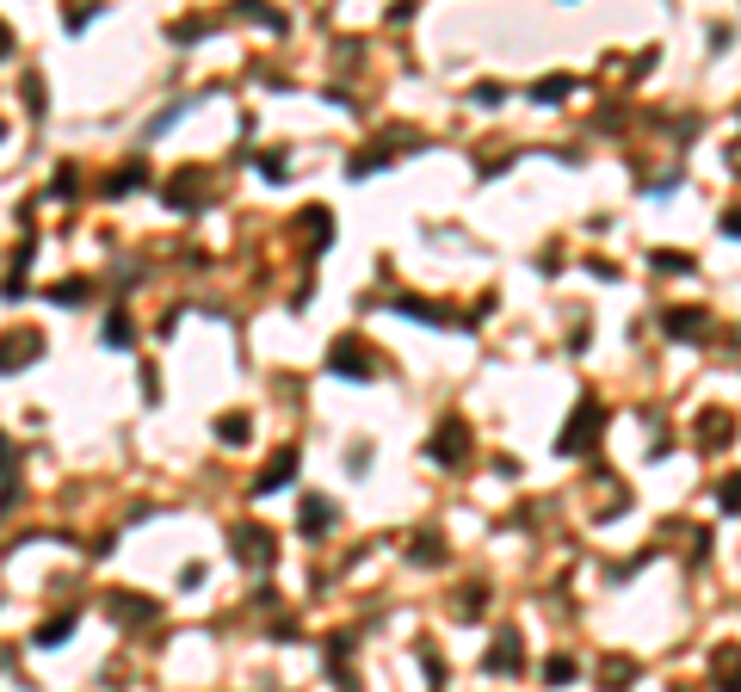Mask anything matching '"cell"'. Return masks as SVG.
Returning <instances> with one entry per match:
<instances>
[{"instance_id": "cell-1", "label": "cell", "mask_w": 741, "mask_h": 692, "mask_svg": "<svg viewBox=\"0 0 741 692\" xmlns=\"http://www.w3.org/2000/svg\"><path fill=\"white\" fill-rule=\"evenodd\" d=\"M328 371L334 378H377V359L347 334V341H334V352H328Z\"/></svg>"}, {"instance_id": "cell-2", "label": "cell", "mask_w": 741, "mask_h": 692, "mask_svg": "<svg viewBox=\"0 0 741 692\" xmlns=\"http://www.w3.org/2000/svg\"><path fill=\"white\" fill-rule=\"evenodd\" d=\"M432 464H463V451H470V427L463 420H445L439 433H432Z\"/></svg>"}, {"instance_id": "cell-3", "label": "cell", "mask_w": 741, "mask_h": 692, "mask_svg": "<svg viewBox=\"0 0 741 692\" xmlns=\"http://www.w3.org/2000/svg\"><path fill=\"white\" fill-rule=\"evenodd\" d=\"M37 352H43V334H37V328H25V334H6V341H0V371L32 365Z\"/></svg>"}, {"instance_id": "cell-4", "label": "cell", "mask_w": 741, "mask_h": 692, "mask_svg": "<svg viewBox=\"0 0 741 692\" xmlns=\"http://www.w3.org/2000/svg\"><path fill=\"white\" fill-rule=\"evenodd\" d=\"M235 556H242V562H253V569H260V562H272V532H266V525H235Z\"/></svg>"}, {"instance_id": "cell-5", "label": "cell", "mask_w": 741, "mask_h": 692, "mask_svg": "<svg viewBox=\"0 0 741 692\" xmlns=\"http://www.w3.org/2000/svg\"><path fill=\"white\" fill-rule=\"evenodd\" d=\"M600 420H605L600 402H581V408H575V427H563V451H581L594 433H600Z\"/></svg>"}, {"instance_id": "cell-6", "label": "cell", "mask_w": 741, "mask_h": 692, "mask_svg": "<svg viewBox=\"0 0 741 692\" xmlns=\"http://www.w3.org/2000/svg\"><path fill=\"white\" fill-rule=\"evenodd\" d=\"M489 674H519V637L507 630V637H494L489 649Z\"/></svg>"}, {"instance_id": "cell-7", "label": "cell", "mask_w": 741, "mask_h": 692, "mask_svg": "<svg viewBox=\"0 0 741 692\" xmlns=\"http://www.w3.org/2000/svg\"><path fill=\"white\" fill-rule=\"evenodd\" d=\"M111 612H118V619H130V624H148V619H155V606H148L142 593H111Z\"/></svg>"}, {"instance_id": "cell-8", "label": "cell", "mask_w": 741, "mask_h": 692, "mask_svg": "<svg viewBox=\"0 0 741 692\" xmlns=\"http://www.w3.org/2000/svg\"><path fill=\"white\" fill-rule=\"evenodd\" d=\"M290 476H297V451H279V457H272V470L260 476V495H272V488H284Z\"/></svg>"}, {"instance_id": "cell-9", "label": "cell", "mask_w": 741, "mask_h": 692, "mask_svg": "<svg viewBox=\"0 0 741 692\" xmlns=\"http://www.w3.org/2000/svg\"><path fill=\"white\" fill-rule=\"evenodd\" d=\"M395 310H402V315H414V322H432V328H445V322H451L445 310H432L426 297H395Z\"/></svg>"}, {"instance_id": "cell-10", "label": "cell", "mask_w": 741, "mask_h": 692, "mask_svg": "<svg viewBox=\"0 0 741 692\" xmlns=\"http://www.w3.org/2000/svg\"><path fill=\"white\" fill-rule=\"evenodd\" d=\"M87 278H62V284H50V303H62V310H74V303H87Z\"/></svg>"}, {"instance_id": "cell-11", "label": "cell", "mask_w": 741, "mask_h": 692, "mask_svg": "<svg viewBox=\"0 0 741 692\" xmlns=\"http://www.w3.org/2000/svg\"><path fill=\"white\" fill-rule=\"evenodd\" d=\"M568 93H575V81H568V74H550V81H537V87H531V100H537V105H556V100H568Z\"/></svg>"}, {"instance_id": "cell-12", "label": "cell", "mask_w": 741, "mask_h": 692, "mask_svg": "<svg viewBox=\"0 0 741 692\" xmlns=\"http://www.w3.org/2000/svg\"><path fill=\"white\" fill-rule=\"evenodd\" d=\"M729 433H736V420L729 415H705L698 420V439H705V446H729Z\"/></svg>"}, {"instance_id": "cell-13", "label": "cell", "mask_w": 741, "mask_h": 692, "mask_svg": "<svg viewBox=\"0 0 741 692\" xmlns=\"http://www.w3.org/2000/svg\"><path fill=\"white\" fill-rule=\"evenodd\" d=\"M328 525H334V507H328V501H303V532H309V538H316V532H328Z\"/></svg>"}, {"instance_id": "cell-14", "label": "cell", "mask_w": 741, "mask_h": 692, "mask_svg": "<svg viewBox=\"0 0 741 692\" xmlns=\"http://www.w3.org/2000/svg\"><path fill=\"white\" fill-rule=\"evenodd\" d=\"M717 680L729 692H741V649H723V656H717Z\"/></svg>"}, {"instance_id": "cell-15", "label": "cell", "mask_w": 741, "mask_h": 692, "mask_svg": "<svg viewBox=\"0 0 741 692\" xmlns=\"http://www.w3.org/2000/svg\"><path fill=\"white\" fill-rule=\"evenodd\" d=\"M106 341H111V346H130V341H137V328H130V315H124V310L106 315Z\"/></svg>"}, {"instance_id": "cell-16", "label": "cell", "mask_w": 741, "mask_h": 692, "mask_svg": "<svg viewBox=\"0 0 741 692\" xmlns=\"http://www.w3.org/2000/svg\"><path fill=\"white\" fill-rule=\"evenodd\" d=\"M142 179H148V168H142V161H130V168H118L106 179V192H130V186H142Z\"/></svg>"}, {"instance_id": "cell-17", "label": "cell", "mask_w": 741, "mask_h": 692, "mask_svg": "<svg viewBox=\"0 0 741 692\" xmlns=\"http://www.w3.org/2000/svg\"><path fill=\"white\" fill-rule=\"evenodd\" d=\"M69 630H74V612H62V619H50V624H43V630H37V649H50V643H62Z\"/></svg>"}, {"instance_id": "cell-18", "label": "cell", "mask_w": 741, "mask_h": 692, "mask_svg": "<svg viewBox=\"0 0 741 692\" xmlns=\"http://www.w3.org/2000/svg\"><path fill=\"white\" fill-rule=\"evenodd\" d=\"M661 328H668V334H698V328H705V315H698V310H673Z\"/></svg>"}, {"instance_id": "cell-19", "label": "cell", "mask_w": 741, "mask_h": 692, "mask_svg": "<svg viewBox=\"0 0 741 692\" xmlns=\"http://www.w3.org/2000/svg\"><path fill=\"white\" fill-rule=\"evenodd\" d=\"M216 439H229V446H242V439H247V415H229V420H216Z\"/></svg>"}, {"instance_id": "cell-20", "label": "cell", "mask_w": 741, "mask_h": 692, "mask_svg": "<svg viewBox=\"0 0 741 692\" xmlns=\"http://www.w3.org/2000/svg\"><path fill=\"white\" fill-rule=\"evenodd\" d=\"M544 680H550V687L575 680V661H568V656H550V661H544Z\"/></svg>"}, {"instance_id": "cell-21", "label": "cell", "mask_w": 741, "mask_h": 692, "mask_svg": "<svg viewBox=\"0 0 741 692\" xmlns=\"http://www.w3.org/2000/svg\"><path fill=\"white\" fill-rule=\"evenodd\" d=\"M655 266H661V273H692V260H686V254H655Z\"/></svg>"}, {"instance_id": "cell-22", "label": "cell", "mask_w": 741, "mask_h": 692, "mask_svg": "<svg viewBox=\"0 0 741 692\" xmlns=\"http://www.w3.org/2000/svg\"><path fill=\"white\" fill-rule=\"evenodd\" d=\"M414 562H439V538H414Z\"/></svg>"}, {"instance_id": "cell-23", "label": "cell", "mask_w": 741, "mask_h": 692, "mask_svg": "<svg viewBox=\"0 0 741 692\" xmlns=\"http://www.w3.org/2000/svg\"><path fill=\"white\" fill-rule=\"evenodd\" d=\"M723 507H729V514H741V476H729V483H723Z\"/></svg>"}, {"instance_id": "cell-24", "label": "cell", "mask_w": 741, "mask_h": 692, "mask_svg": "<svg viewBox=\"0 0 741 692\" xmlns=\"http://www.w3.org/2000/svg\"><path fill=\"white\" fill-rule=\"evenodd\" d=\"M87 19H93V6H69V13H62V25H69V32H81Z\"/></svg>"}, {"instance_id": "cell-25", "label": "cell", "mask_w": 741, "mask_h": 692, "mask_svg": "<svg viewBox=\"0 0 741 692\" xmlns=\"http://www.w3.org/2000/svg\"><path fill=\"white\" fill-rule=\"evenodd\" d=\"M723 235H736V242H741V210H729V216H723Z\"/></svg>"}, {"instance_id": "cell-26", "label": "cell", "mask_w": 741, "mask_h": 692, "mask_svg": "<svg viewBox=\"0 0 741 692\" xmlns=\"http://www.w3.org/2000/svg\"><path fill=\"white\" fill-rule=\"evenodd\" d=\"M6 50H13V32H6V19H0V56H6Z\"/></svg>"}, {"instance_id": "cell-27", "label": "cell", "mask_w": 741, "mask_h": 692, "mask_svg": "<svg viewBox=\"0 0 741 692\" xmlns=\"http://www.w3.org/2000/svg\"><path fill=\"white\" fill-rule=\"evenodd\" d=\"M6 464H13V451H6V433H0V470H6Z\"/></svg>"}]
</instances>
